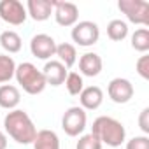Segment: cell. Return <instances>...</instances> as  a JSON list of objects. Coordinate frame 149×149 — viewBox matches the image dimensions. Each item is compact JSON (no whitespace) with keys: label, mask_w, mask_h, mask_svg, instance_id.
Instances as JSON below:
<instances>
[{"label":"cell","mask_w":149,"mask_h":149,"mask_svg":"<svg viewBox=\"0 0 149 149\" xmlns=\"http://www.w3.org/2000/svg\"><path fill=\"white\" fill-rule=\"evenodd\" d=\"M4 128H6V133L18 144H33L37 137V128L33 121L21 109H14L6 114Z\"/></svg>","instance_id":"cell-1"},{"label":"cell","mask_w":149,"mask_h":149,"mask_svg":"<svg viewBox=\"0 0 149 149\" xmlns=\"http://www.w3.org/2000/svg\"><path fill=\"white\" fill-rule=\"evenodd\" d=\"M91 133L104 144L111 146V147H118L125 142L126 139V130L123 126L121 121L111 118V116H100L93 121V128Z\"/></svg>","instance_id":"cell-2"},{"label":"cell","mask_w":149,"mask_h":149,"mask_svg":"<svg viewBox=\"0 0 149 149\" xmlns=\"http://www.w3.org/2000/svg\"><path fill=\"white\" fill-rule=\"evenodd\" d=\"M14 77L18 81V84L28 93V95H39L46 90V79L42 76V70H39L33 63L25 61L16 65V72Z\"/></svg>","instance_id":"cell-3"},{"label":"cell","mask_w":149,"mask_h":149,"mask_svg":"<svg viewBox=\"0 0 149 149\" xmlns=\"http://www.w3.org/2000/svg\"><path fill=\"white\" fill-rule=\"evenodd\" d=\"M118 9L133 25L146 26L149 23V2L147 0H119Z\"/></svg>","instance_id":"cell-4"},{"label":"cell","mask_w":149,"mask_h":149,"mask_svg":"<svg viewBox=\"0 0 149 149\" xmlns=\"http://www.w3.org/2000/svg\"><path fill=\"white\" fill-rule=\"evenodd\" d=\"M86 121H88L86 111L83 107L76 105V107H70L65 111V114L61 118V128L68 137H77L84 132Z\"/></svg>","instance_id":"cell-5"},{"label":"cell","mask_w":149,"mask_h":149,"mask_svg":"<svg viewBox=\"0 0 149 149\" xmlns=\"http://www.w3.org/2000/svg\"><path fill=\"white\" fill-rule=\"evenodd\" d=\"M70 35H72V40L76 42L77 46L90 47V46H93V44L98 42V39H100V28L93 21H79V23L74 25Z\"/></svg>","instance_id":"cell-6"},{"label":"cell","mask_w":149,"mask_h":149,"mask_svg":"<svg viewBox=\"0 0 149 149\" xmlns=\"http://www.w3.org/2000/svg\"><path fill=\"white\" fill-rule=\"evenodd\" d=\"M26 7L19 0H2L0 2V19H4L9 25L19 26L26 19Z\"/></svg>","instance_id":"cell-7"},{"label":"cell","mask_w":149,"mask_h":149,"mask_svg":"<svg viewBox=\"0 0 149 149\" xmlns=\"http://www.w3.org/2000/svg\"><path fill=\"white\" fill-rule=\"evenodd\" d=\"M30 51L39 60H49L56 53V40L47 33H37L30 40Z\"/></svg>","instance_id":"cell-8"},{"label":"cell","mask_w":149,"mask_h":149,"mask_svg":"<svg viewBox=\"0 0 149 149\" xmlns=\"http://www.w3.org/2000/svg\"><path fill=\"white\" fill-rule=\"evenodd\" d=\"M107 95L114 104H126L133 97V84L128 79L116 77L107 86Z\"/></svg>","instance_id":"cell-9"},{"label":"cell","mask_w":149,"mask_h":149,"mask_svg":"<svg viewBox=\"0 0 149 149\" xmlns=\"http://www.w3.org/2000/svg\"><path fill=\"white\" fill-rule=\"evenodd\" d=\"M53 14L60 26H74L79 19V7L72 2H56L54 0Z\"/></svg>","instance_id":"cell-10"},{"label":"cell","mask_w":149,"mask_h":149,"mask_svg":"<svg viewBox=\"0 0 149 149\" xmlns=\"http://www.w3.org/2000/svg\"><path fill=\"white\" fill-rule=\"evenodd\" d=\"M54 9V0H28L26 2V14L33 21H46L51 18Z\"/></svg>","instance_id":"cell-11"},{"label":"cell","mask_w":149,"mask_h":149,"mask_svg":"<svg viewBox=\"0 0 149 149\" xmlns=\"http://www.w3.org/2000/svg\"><path fill=\"white\" fill-rule=\"evenodd\" d=\"M67 68L58 61V60H51L44 65L42 68V76L46 79V84H51V86H60L65 83V77H67Z\"/></svg>","instance_id":"cell-12"},{"label":"cell","mask_w":149,"mask_h":149,"mask_svg":"<svg viewBox=\"0 0 149 149\" xmlns=\"http://www.w3.org/2000/svg\"><path fill=\"white\" fill-rule=\"evenodd\" d=\"M79 102H81V107L84 111H95L104 102V91L98 86L83 88V91L79 93Z\"/></svg>","instance_id":"cell-13"},{"label":"cell","mask_w":149,"mask_h":149,"mask_svg":"<svg viewBox=\"0 0 149 149\" xmlns=\"http://www.w3.org/2000/svg\"><path fill=\"white\" fill-rule=\"evenodd\" d=\"M102 67H104L102 58L97 53H84L79 58V70L86 77H97L102 72Z\"/></svg>","instance_id":"cell-14"},{"label":"cell","mask_w":149,"mask_h":149,"mask_svg":"<svg viewBox=\"0 0 149 149\" xmlns=\"http://www.w3.org/2000/svg\"><path fill=\"white\" fill-rule=\"evenodd\" d=\"M21 100V93L16 86L13 84H2L0 86V107L7 109V111H14L18 107Z\"/></svg>","instance_id":"cell-15"},{"label":"cell","mask_w":149,"mask_h":149,"mask_svg":"<svg viewBox=\"0 0 149 149\" xmlns=\"http://www.w3.org/2000/svg\"><path fill=\"white\" fill-rule=\"evenodd\" d=\"M33 149H60V139L53 130H39L33 140Z\"/></svg>","instance_id":"cell-16"},{"label":"cell","mask_w":149,"mask_h":149,"mask_svg":"<svg viewBox=\"0 0 149 149\" xmlns=\"http://www.w3.org/2000/svg\"><path fill=\"white\" fill-rule=\"evenodd\" d=\"M58 56V61L65 67V68H70L74 67V63L77 61V51H76V46H72L68 42H61V44H56V53Z\"/></svg>","instance_id":"cell-17"},{"label":"cell","mask_w":149,"mask_h":149,"mask_svg":"<svg viewBox=\"0 0 149 149\" xmlns=\"http://www.w3.org/2000/svg\"><path fill=\"white\" fill-rule=\"evenodd\" d=\"M21 37L14 32V30H6L0 33V46H2L9 54L13 53H19L21 51Z\"/></svg>","instance_id":"cell-18"},{"label":"cell","mask_w":149,"mask_h":149,"mask_svg":"<svg viewBox=\"0 0 149 149\" xmlns=\"http://www.w3.org/2000/svg\"><path fill=\"white\" fill-rule=\"evenodd\" d=\"M107 35L114 42L125 40L126 35H128V25H126V21H123V19H112L107 25Z\"/></svg>","instance_id":"cell-19"},{"label":"cell","mask_w":149,"mask_h":149,"mask_svg":"<svg viewBox=\"0 0 149 149\" xmlns=\"http://www.w3.org/2000/svg\"><path fill=\"white\" fill-rule=\"evenodd\" d=\"M14 72H16V63L13 56L0 54V84L9 83L14 77Z\"/></svg>","instance_id":"cell-20"},{"label":"cell","mask_w":149,"mask_h":149,"mask_svg":"<svg viewBox=\"0 0 149 149\" xmlns=\"http://www.w3.org/2000/svg\"><path fill=\"white\" fill-rule=\"evenodd\" d=\"M132 47L139 53L149 51V30L147 28H139L132 35Z\"/></svg>","instance_id":"cell-21"},{"label":"cell","mask_w":149,"mask_h":149,"mask_svg":"<svg viewBox=\"0 0 149 149\" xmlns=\"http://www.w3.org/2000/svg\"><path fill=\"white\" fill-rule=\"evenodd\" d=\"M65 88H67V91L70 93V95H79L81 91H83V88H84V83H83V76L81 74H77V72H68L67 74V77H65Z\"/></svg>","instance_id":"cell-22"},{"label":"cell","mask_w":149,"mask_h":149,"mask_svg":"<svg viewBox=\"0 0 149 149\" xmlns=\"http://www.w3.org/2000/svg\"><path fill=\"white\" fill-rule=\"evenodd\" d=\"M76 149H102V142L93 133H86V135L79 137Z\"/></svg>","instance_id":"cell-23"},{"label":"cell","mask_w":149,"mask_h":149,"mask_svg":"<svg viewBox=\"0 0 149 149\" xmlns=\"http://www.w3.org/2000/svg\"><path fill=\"white\" fill-rule=\"evenodd\" d=\"M126 149H149V137L139 135L126 142Z\"/></svg>","instance_id":"cell-24"},{"label":"cell","mask_w":149,"mask_h":149,"mask_svg":"<svg viewBox=\"0 0 149 149\" xmlns=\"http://www.w3.org/2000/svg\"><path fill=\"white\" fill-rule=\"evenodd\" d=\"M135 68H137L139 76H140L142 79H149V56H147V54L140 56V58L137 60V63H135Z\"/></svg>","instance_id":"cell-25"},{"label":"cell","mask_w":149,"mask_h":149,"mask_svg":"<svg viewBox=\"0 0 149 149\" xmlns=\"http://www.w3.org/2000/svg\"><path fill=\"white\" fill-rule=\"evenodd\" d=\"M139 126L144 133H149V109H142L140 116H139Z\"/></svg>","instance_id":"cell-26"},{"label":"cell","mask_w":149,"mask_h":149,"mask_svg":"<svg viewBox=\"0 0 149 149\" xmlns=\"http://www.w3.org/2000/svg\"><path fill=\"white\" fill-rule=\"evenodd\" d=\"M0 149H7V135L0 132Z\"/></svg>","instance_id":"cell-27"}]
</instances>
